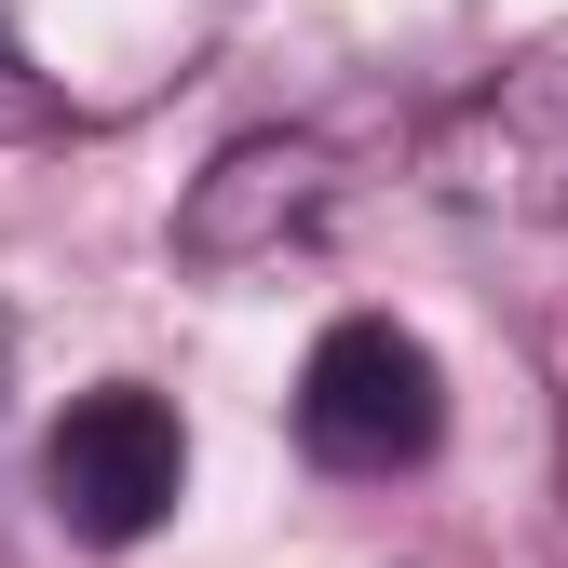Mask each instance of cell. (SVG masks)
<instances>
[{"label":"cell","instance_id":"6da1fadb","mask_svg":"<svg viewBox=\"0 0 568 568\" xmlns=\"http://www.w3.org/2000/svg\"><path fill=\"white\" fill-rule=\"evenodd\" d=\"M447 434V366L393 312H338L298 366V447L325 474H419Z\"/></svg>","mask_w":568,"mask_h":568},{"label":"cell","instance_id":"7a4b0ae2","mask_svg":"<svg viewBox=\"0 0 568 568\" xmlns=\"http://www.w3.org/2000/svg\"><path fill=\"white\" fill-rule=\"evenodd\" d=\"M41 487H54V515L68 541H95V555H135L176 501H190V434H176V406L150 379H109L54 419V447H41Z\"/></svg>","mask_w":568,"mask_h":568},{"label":"cell","instance_id":"3957f363","mask_svg":"<svg viewBox=\"0 0 568 568\" xmlns=\"http://www.w3.org/2000/svg\"><path fill=\"white\" fill-rule=\"evenodd\" d=\"M325 217H338V150L325 135H244V150H217L190 176L176 244L203 271H257V257H298Z\"/></svg>","mask_w":568,"mask_h":568},{"label":"cell","instance_id":"277c9868","mask_svg":"<svg viewBox=\"0 0 568 568\" xmlns=\"http://www.w3.org/2000/svg\"><path fill=\"white\" fill-rule=\"evenodd\" d=\"M0 135H54V82L28 68V41H14V14H0Z\"/></svg>","mask_w":568,"mask_h":568}]
</instances>
